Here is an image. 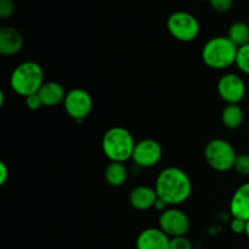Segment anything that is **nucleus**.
I'll use <instances>...</instances> for the list:
<instances>
[{"mask_svg": "<svg viewBox=\"0 0 249 249\" xmlns=\"http://www.w3.org/2000/svg\"><path fill=\"white\" fill-rule=\"evenodd\" d=\"M235 65L237 66L238 70L242 71L243 73L249 74V44L238 48Z\"/></svg>", "mask_w": 249, "mask_h": 249, "instance_id": "obj_19", "label": "nucleus"}, {"mask_svg": "<svg viewBox=\"0 0 249 249\" xmlns=\"http://www.w3.org/2000/svg\"><path fill=\"white\" fill-rule=\"evenodd\" d=\"M169 249H192V243L185 236L170 238Z\"/></svg>", "mask_w": 249, "mask_h": 249, "instance_id": "obj_22", "label": "nucleus"}, {"mask_svg": "<svg viewBox=\"0 0 249 249\" xmlns=\"http://www.w3.org/2000/svg\"><path fill=\"white\" fill-rule=\"evenodd\" d=\"M245 114L238 105H228L221 112V122L228 129H237L243 123Z\"/></svg>", "mask_w": 249, "mask_h": 249, "instance_id": "obj_17", "label": "nucleus"}, {"mask_svg": "<svg viewBox=\"0 0 249 249\" xmlns=\"http://www.w3.org/2000/svg\"><path fill=\"white\" fill-rule=\"evenodd\" d=\"M158 198L168 206H179L189 199L192 192V182L186 172L177 167H168L156 179Z\"/></svg>", "mask_w": 249, "mask_h": 249, "instance_id": "obj_1", "label": "nucleus"}, {"mask_svg": "<svg viewBox=\"0 0 249 249\" xmlns=\"http://www.w3.org/2000/svg\"><path fill=\"white\" fill-rule=\"evenodd\" d=\"M44 84V72L39 63L34 61L22 62L12 71L10 85L19 96L27 97L36 94Z\"/></svg>", "mask_w": 249, "mask_h": 249, "instance_id": "obj_3", "label": "nucleus"}, {"mask_svg": "<svg viewBox=\"0 0 249 249\" xmlns=\"http://www.w3.org/2000/svg\"><path fill=\"white\" fill-rule=\"evenodd\" d=\"M23 48V36L12 27H2L0 29V53L12 56L18 53Z\"/></svg>", "mask_w": 249, "mask_h": 249, "instance_id": "obj_12", "label": "nucleus"}, {"mask_svg": "<svg viewBox=\"0 0 249 249\" xmlns=\"http://www.w3.org/2000/svg\"><path fill=\"white\" fill-rule=\"evenodd\" d=\"M233 169L238 173L240 175H249V155L248 153H242V155H237V158L235 160V165Z\"/></svg>", "mask_w": 249, "mask_h": 249, "instance_id": "obj_20", "label": "nucleus"}, {"mask_svg": "<svg viewBox=\"0 0 249 249\" xmlns=\"http://www.w3.org/2000/svg\"><path fill=\"white\" fill-rule=\"evenodd\" d=\"M38 96L40 97L43 106L53 107L56 105L61 104L65 101L66 92L62 85L56 82H48L44 83L43 87L36 92Z\"/></svg>", "mask_w": 249, "mask_h": 249, "instance_id": "obj_15", "label": "nucleus"}, {"mask_svg": "<svg viewBox=\"0 0 249 249\" xmlns=\"http://www.w3.org/2000/svg\"><path fill=\"white\" fill-rule=\"evenodd\" d=\"M246 224H247V221L242 220V219L233 218L232 221H231V225H230L231 230H232L235 233H237V235H240V233H245Z\"/></svg>", "mask_w": 249, "mask_h": 249, "instance_id": "obj_25", "label": "nucleus"}, {"mask_svg": "<svg viewBox=\"0 0 249 249\" xmlns=\"http://www.w3.org/2000/svg\"><path fill=\"white\" fill-rule=\"evenodd\" d=\"M24 101H26V106L27 108H29L31 111H38L43 104H41L40 97L38 96V94H33L29 95V96L24 97Z\"/></svg>", "mask_w": 249, "mask_h": 249, "instance_id": "obj_24", "label": "nucleus"}, {"mask_svg": "<svg viewBox=\"0 0 249 249\" xmlns=\"http://www.w3.org/2000/svg\"><path fill=\"white\" fill-rule=\"evenodd\" d=\"M162 155V146L158 141L153 140V139H143V140L136 142L131 160L138 167L152 168L158 164Z\"/></svg>", "mask_w": 249, "mask_h": 249, "instance_id": "obj_9", "label": "nucleus"}, {"mask_svg": "<svg viewBox=\"0 0 249 249\" xmlns=\"http://www.w3.org/2000/svg\"><path fill=\"white\" fill-rule=\"evenodd\" d=\"M167 29L177 40L190 43L198 36L201 26L198 19L190 12L175 11L168 17Z\"/></svg>", "mask_w": 249, "mask_h": 249, "instance_id": "obj_6", "label": "nucleus"}, {"mask_svg": "<svg viewBox=\"0 0 249 249\" xmlns=\"http://www.w3.org/2000/svg\"><path fill=\"white\" fill-rule=\"evenodd\" d=\"M230 213L232 218L249 220V182L238 187L230 202Z\"/></svg>", "mask_w": 249, "mask_h": 249, "instance_id": "obj_14", "label": "nucleus"}, {"mask_svg": "<svg viewBox=\"0 0 249 249\" xmlns=\"http://www.w3.org/2000/svg\"><path fill=\"white\" fill-rule=\"evenodd\" d=\"M237 50L228 36H215L204 44L202 60L212 70H225L236 62Z\"/></svg>", "mask_w": 249, "mask_h": 249, "instance_id": "obj_4", "label": "nucleus"}, {"mask_svg": "<svg viewBox=\"0 0 249 249\" xmlns=\"http://www.w3.org/2000/svg\"><path fill=\"white\" fill-rule=\"evenodd\" d=\"M102 151L111 162L124 163L133 157L136 142L130 131L123 126H113L102 138Z\"/></svg>", "mask_w": 249, "mask_h": 249, "instance_id": "obj_2", "label": "nucleus"}, {"mask_svg": "<svg viewBox=\"0 0 249 249\" xmlns=\"http://www.w3.org/2000/svg\"><path fill=\"white\" fill-rule=\"evenodd\" d=\"M15 4L12 0H0V18H9L14 15Z\"/></svg>", "mask_w": 249, "mask_h": 249, "instance_id": "obj_21", "label": "nucleus"}, {"mask_svg": "<svg viewBox=\"0 0 249 249\" xmlns=\"http://www.w3.org/2000/svg\"><path fill=\"white\" fill-rule=\"evenodd\" d=\"M246 236L249 238V220L247 221V224H246V231H245Z\"/></svg>", "mask_w": 249, "mask_h": 249, "instance_id": "obj_27", "label": "nucleus"}, {"mask_svg": "<svg viewBox=\"0 0 249 249\" xmlns=\"http://www.w3.org/2000/svg\"><path fill=\"white\" fill-rule=\"evenodd\" d=\"M160 229L170 238L181 237L190 230V219L182 211L177 208L165 209L160 213Z\"/></svg>", "mask_w": 249, "mask_h": 249, "instance_id": "obj_8", "label": "nucleus"}, {"mask_svg": "<svg viewBox=\"0 0 249 249\" xmlns=\"http://www.w3.org/2000/svg\"><path fill=\"white\" fill-rule=\"evenodd\" d=\"M105 179L111 186H123L128 179V169L121 162H111L105 169Z\"/></svg>", "mask_w": 249, "mask_h": 249, "instance_id": "obj_16", "label": "nucleus"}, {"mask_svg": "<svg viewBox=\"0 0 249 249\" xmlns=\"http://www.w3.org/2000/svg\"><path fill=\"white\" fill-rule=\"evenodd\" d=\"M204 158L212 169L216 172H228L235 165L237 153L229 141L224 139H213L206 145Z\"/></svg>", "mask_w": 249, "mask_h": 249, "instance_id": "obj_5", "label": "nucleus"}, {"mask_svg": "<svg viewBox=\"0 0 249 249\" xmlns=\"http://www.w3.org/2000/svg\"><path fill=\"white\" fill-rule=\"evenodd\" d=\"M211 6L218 12L230 11L233 5V0H208Z\"/></svg>", "mask_w": 249, "mask_h": 249, "instance_id": "obj_23", "label": "nucleus"}, {"mask_svg": "<svg viewBox=\"0 0 249 249\" xmlns=\"http://www.w3.org/2000/svg\"><path fill=\"white\" fill-rule=\"evenodd\" d=\"M218 94L228 105H238L246 95V84L235 73L224 74L218 82Z\"/></svg>", "mask_w": 249, "mask_h": 249, "instance_id": "obj_10", "label": "nucleus"}, {"mask_svg": "<svg viewBox=\"0 0 249 249\" xmlns=\"http://www.w3.org/2000/svg\"><path fill=\"white\" fill-rule=\"evenodd\" d=\"M228 38L235 44L237 48L249 44V26L246 22H233L228 32Z\"/></svg>", "mask_w": 249, "mask_h": 249, "instance_id": "obj_18", "label": "nucleus"}, {"mask_svg": "<svg viewBox=\"0 0 249 249\" xmlns=\"http://www.w3.org/2000/svg\"><path fill=\"white\" fill-rule=\"evenodd\" d=\"M63 107L71 118L77 123H82L91 112L92 99L87 90L75 88L66 94Z\"/></svg>", "mask_w": 249, "mask_h": 249, "instance_id": "obj_7", "label": "nucleus"}, {"mask_svg": "<svg viewBox=\"0 0 249 249\" xmlns=\"http://www.w3.org/2000/svg\"><path fill=\"white\" fill-rule=\"evenodd\" d=\"M198 1H202V0H198Z\"/></svg>", "mask_w": 249, "mask_h": 249, "instance_id": "obj_28", "label": "nucleus"}, {"mask_svg": "<svg viewBox=\"0 0 249 249\" xmlns=\"http://www.w3.org/2000/svg\"><path fill=\"white\" fill-rule=\"evenodd\" d=\"M158 196L155 189L148 186H136L129 195V203L134 209L147 211L155 207Z\"/></svg>", "mask_w": 249, "mask_h": 249, "instance_id": "obj_13", "label": "nucleus"}, {"mask_svg": "<svg viewBox=\"0 0 249 249\" xmlns=\"http://www.w3.org/2000/svg\"><path fill=\"white\" fill-rule=\"evenodd\" d=\"M9 179V169L4 162H0V185H4Z\"/></svg>", "mask_w": 249, "mask_h": 249, "instance_id": "obj_26", "label": "nucleus"}, {"mask_svg": "<svg viewBox=\"0 0 249 249\" xmlns=\"http://www.w3.org/2000/svg\"><path fill=\"white\" fill-rule=\"evenodd\" d=\"M170 237L160 229L148 228L136 237V249H169Z\"/></svg>", "mask_w": 249, "mask_h": 249, "instance_id": "obj_11", "label": "nucleus"}]
</instances>
